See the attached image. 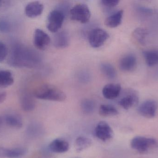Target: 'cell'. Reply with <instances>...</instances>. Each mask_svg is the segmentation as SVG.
<instances>
[{
    "mask_svg": "<svg viewBox=\"0 0 158 158\" xmlns=\"http://www.w3.org/2000/svg\"><path fill=\"white\" fill-rule=\"evenodd\" d=\"M41 61V56L37 51L19 43L12 46L8 59L10 66L19 68H33Z\"/></svg>",
    "mask_w": 158,
    "mask_h": 158,
    "instance_id": "6da1fadb",
    "label": "cell"
},
{
    "mask_svg": "<svg viewBox=\"0 0 158 158\" xmlns=\"http://www.w3.org/2000/svg\"><path fill=\"white\" fill-rule=\"evenodd\" d=\"M34 96L38 99L63 102L66 99L65 94L59 88L50 84H41L35 89Z\"/></svg>",
    "mask_w": 158,
    "mask_h": 158,
    "instance_id": "7a4b0ae2",
    "label": "cell"
},
{
    "mask_svg": "<svg viewBox=\"0 0 158 158\" xmlns=\"http://www.w3.org/2000/svg\"><path fill=\"white\" fill-rule=\"evenodd\" d=\"M131 147L140 154H145L149 149L155 148L158 146V142L154 138L136 136L131 142Z\"/></svg>",
    "mask_w": 158,
    "mask_h": 158,
    "instance_id": "3957f363",
    "label": "cell"
},
{
    "mask_svg": "<svg viewBox=\"0 0 158 158\" xmlns=\"http://www.w3.org/2000/svg\"><path fill=\"white\" fill-rule=\"evenodd\" d=\"M65 15L63 11L57 8L52 11L47 19L48 30L52 32H57L62 27Z\"/></svg>",
    "mask_w": 158,
    "mask_h": 158,
    "instance_id": "277c9868",
    "label": "cell"
},
{
    "mask_svg": "<svg viewBox=\"0 0 158 158\" xmlns=\"http://www.w3.org/2000/svg\"><path fill=\"white\" fill-rule=\"evenodd\" d=\"M70 18L72 20L85 23L89 21L91 13L89 7L85 4H78L70 10Z\"/></svg>",
    "mask_w": 158,
    "mask_h": 158,
    "instance_id": "5b68a950",
    "label": "cell"
},
{
    "mask_svg": "<svg viewBox=\"0 0 158 158\" xmlns=\"http://www.w3.org/2000/svg\"><path fill=\"white\" fill-rule=\"evenodd\" d=\"M109 37L108 33L104 29L96 28L91 31L88 36L89 43L94 48L102 46Z\"/></svg>",
    "mask_w": 158,
    "mask_h": 158,
    "instance_id": "8992f818",
    "label": "cell"
},
{
    "mask_svg": "<svg viewBox=\"0 0 158 158\" xmlns=\"http://www.w3.org/2000/svg\"><path fill=\"white\" fill-rule=\"evenodd\" d=\"M158 108V103L156 100L149 99L142 103L138 107L137 110L142 117L153 118L156 115Z\"/></svg>",
    "mask_w": 158,
    "mask_h": 158,
    "instance_id": "52a82bcc",
    "label": "cell"
},
{
    "mask_svg": "<svg viewBox=\"0 0 158 158\" xmlns=\"http://www.w3.org/2000/svg\"><path fill=\"white\" fill-rule=\"evenodd\" d=\"M95 136L99 140L106 142L113 137V130L106 122L101 121L98 122L95 129Z\"/></svg>",
    "mask_w": 158,
    "mask_h": 158,
    "instance_id": "ba28073f",
    "label": "cell"
},
{
    "mask_svg": "<svg viewBox=\"0 0 158 158\" xmlns=\"http://www.w3.org/2000/svg\"><path fill=\"white\" fill-rule=\"evenodd\" d=\"M139 102V96L135 91L129 90L119 101V105L126 110L136 105Z\"/></svg>",
    "mask_w": 158,
    "mask_h": 158,
    "instance_id": "9c48e42d",
    "label": "cell"
},
{
    "mask_svg": "<svg viewBox=\"0 0 158 158\" xmlns=\"http://www.w3.org/2000/svg\"><path fill=\"white\" fill-rule=\"evenodd\" d=\"M51 42L49 35L40 29L35 30L33 37V43L35 47L40 50H44Z\"/></svg>",
    "mask_w": 158,
    "mask_h": 158,
    "instance_id": "30bf717a",
    "label": "cell"
},
{
    "mask_svg": "<svg viewBox=\"0 0 158 158\" xmlns=\"http://www.w3.org/2000/svg\"><path fill=\"white\" fill-rule=\"evenodd\" d=\"M25 147H18L8 148L0 147V158H19L24 156L27 153Z\"/></svg>",
    "mask_w": 158,
    "mask_h": 158,
    "instance_id": "8fae6325",
    "label": "cell"
},
{
    "mask_svg": "<svg viewBox=\"0 0 158 158\" xmlns=\"http://www.w3.org/2000/svg\"><path fill=\"white\" fill-rule=\"evenodd\" d=\"M137 59L132 54H128L123 57L119 61V66L121 70L124 72H130L135 68Z\"/></svg>",
    "mask_w": 158,
    "mask_h": 158,
    "instance_id": "7c38bea8",
    "label": "cell"
},
{
    "mask_svg": "<svg viewBox=\"0 0 158 158\" xmlns=\"http://www.w3.org/2000/svg\"><path fill=\"white\" fill-rule=\"evenodd\" d=\"M19 103L21 109L26 112L34 110L36 106L35 100L29 93H22L19 96Z\"/></svg>",
    "mask_w": 158,
    "mask_h": 158,
    "instance_id": "4fadbf2b",
    "label": "cell"
},
{
    "mask_svg": "<svg viewBox=\"0 0 158 158\" xmlns=\"http://www.w3.org/2000/svg\"><path fill=\"white\" fill-rule=\"evenodd\" d=\"M121 86L118 83H109L103 88L102 93L106 99H114L119 95Z\"/></svg>",
    "mask_w": 158,
    "mask_h": 158,
    "instance_id": "5bb4252c",
    "label": "cell"
},
{
    "mask_svg": "<svg viewBox=\"0 0 158 158\" xmlns=\"http://www.w3.org/2000/svg\"><path fill=\"white\" fill-rule=\"evenodd\" d=\"M44 10V6L39 2L29 3L25 8L26 15L29 18H36L40 15Z\"/></svg>",
    "mask_w": 158,
    "mask_h": 158,
    "instance_id": "9a60e30c",
    "label": "cell"
},
{
    "mask_svg": "<svg viewBox=\"0 0 158 158\" xmlns=\"http://www.w3.org/2000/svg\"><path fill=\"white\" fill-rule=\"evenodd\" d=\"M54 45L56 48H64L69 45L70 36L67 32L62 31L55 35L54 37Z\"/></svg>",
    "mask_w": 158,
    "mask_h": 158,
    "instance_id": "2e32d148",
    "label": "cell"
},
{
    "mask_svg": "<svg viewBox=\"0 0 158 158\" xmlns=\"http://www.w3.org/2000/svg\"><path fill=\"white\" fill-rule=\"evenodd\" d=\"M49 148L53 153H65L69 150V145L65 140L56 139L53 140L49 145Z\"/></svg>",
    "mask_w": 158,
    "mask_h": 158,
    "instance_id": "e0dca14e",
    "label": "cell"
},
{
    "mask_svg": "<svg viewBox=\"0 0 158 158\" xmlns=\"http://www.w3.org/2000/svg\"><path fill=\"white\" fill-rule=\"evenodd\" d=\"M123 14V10H120L110 15L106 19L105 25L109 28H117L121 24Z\"/></svg>",
    "mask_w": 158,
    "mask_h": 158,
    "instance_id": "ac0fdd59",
    "label": "cell"
},
{
    "mask_svg": "<svg viewBox=\"0 0 158 158\" xmlns=\"http://www.w3.org/2000/svg\"><path fill=\"white\" fill-rule=\"evenodd\" d=\"M143 55L148 66L152 67L158 65V50H146Z\"/></svg>",
    "mask_w": 158,
    "mask_h": 158,
    "instance_id": "d6986e66",
    "label": "cell"
},
{
    "mask_svg": "<svg viewBox=\"0 0 158 158\" xmlns=\"http://www.w3.org/2000/svg\"><path fill=\"white\" fill-rule=\"evenodd\" d=\"M14 83V79L11 71L0 70V87L6 88L11 86Z\"/></svg>",
    "mask_w": 158,
    "mask_h": 158,
    "instance_id": "ffe728a7",
    "label": "cell"
},
{
    "mask_svg": "<svg viewBox=\"0 0 158 158\" xmlns=\"http://www.w3.org/2000/svg\"><path fill=\"white\" fill-rule=\"evenodd\" d=\"M6 123L12 128L20 129L23 126L22 119L15 114H7L5 117Z\"/></svg>",
    "mask_w": 158,
    "mask_h": 158,
    "instance_id": "44dd1931",
    "label": "cell"
},
{
    "mask_svg": "<svg viewBox=\"0 0 158 158\" xmlns=\"http://www.w3.org/2000/svg\"><path fill=\"white\" fill-rule=\"evenodd\" d=\"M92 141L87 137L80 136L76 139L75 147L77 153H81L91 146Z\"/></svg>",
    "mask_w": 158,
    "mask_h": 158,
    "instance_id": "7402d4cb",
    "label": "cell"
},
{
    "mask_svg": "<svg viewBox=\"0 0 158 158\" xmlns=\"http://www.w3.org/2000/svg\"><path fill=\"white\" fill-rule=\"evenodd\" d=\"M148 35V31L144 28H137L134 31L133 35L135 40L141 44L144 45Z\"/></svg>",
    "mask_w": 158,
    "mask_h": 158,
    "instance_id": "603a6c76",
    "label": "cell"
},
{
    "mask_svg": "<svg viewBox=\"0 0 158 158\" xmlns=\"http://www.w3.org/2000/svg\"><path fill=\"white\" fill-rule=\"evenodd\" d=\"M99 114L103 117H112L118 115L119 112L115 107L111 105H103L99 107Z\"/></svg>",
    "mask_w": 158,
    "mask_h": 158,
    "instance_id": "cb8c5ba5",
    "label": "cell"
},
{
    "mask_svg": "<svg viewBox=\"0 0 158 158\" xmlns=\"http://www.w3.org/2000/svg\"><path fill=\"white\" fill-rule=\"evenodd\" d=\"M101 71L106 78L113 79L116 78L117 73L114 67L108 63H102L100 66Z\"/></svg>",
    "mask_w": 158,
    "mask_h": 158,
    "instance_id": "d4e9b609",
    "label": "cell"
},
{
    "mask_svg": "<svg viewBox=\"0 0 158 158\" xmlns=\"http://www.w3.org/2000/svg\"><path fill=\"white\" fill-rule=\"evenodd\" d=\"M81 108L83 112L85 114H90L92 113L94 109V103L91 99H84L81 103Z\"/></svg>",
    "mask_w": 158,
    "mask_h": 158,
    "instance_id": "484cf974",
    "label": "cell"
},
{
    "mask_svg": "<svg viewBox=\"0 0 158 158\" xmlns=\"http://www.w3.org/2000/svg\"><path fill=\"white\" fill-rule=\"evenodd\" d=\"M11 23L6 19L0 18V32L7 33L11 31Z\"/></svg>",
    "mask_w": 158,
    "mask_h": 158,
    "instance_id": "4316f807",
    "label": "cell"
},
{
    "mask_svg": "<svg viewBox=\"0 0 158 158\" xmlns=\"http://www.w3.org/2000/svg\"><path fill=\"white\" fill-rule=\"evenodd\" d=\"M8 54V50L6 45L0 41V63L6 58Z\"/></svg>",
    "mask_w": 158,
    "mask_h": 158,
    "instance_id": "83f0119b",
    "label": "cell"
},
{
    "mask_svg": "<svg viewBox=\"0 0 158 158\" xmlns=\"http://www.w3.org/2000/svg\"><path fill=\"white\" fill-rule=\"evenodd\" d=\"M119 1L118 0H103L101 3L104 6L108 7H113L118 4Z\"/></svg>",
    "mask_w": 158,
    "mask_h": 158,
    "instance_id": "f1b7e54d",
    "label": "cell"
},
{
    "mask_svg": "<svg viewBox=\"0 0 158 158\" xmlns=\"http://www.w3.org/2000/svg\"><path fill=\"white\" fill-rule=\"evenodd\" d=\"M136 8L138 11L144 15H152L154 12L152 8L147 7V6H138Z\"/></svg>",
    "mask_w": 158,
    "mask_h": 158,
    "instance_id": "f546056e",
    "label": "cell"
},
{
    "mask_svg": "<svg viewBox=\"0 0 158 158\" xmlns=\"http://www.w3.org/2000/svg\"><path fill=\"white\" fill-rule=\"evenodd\" d=\"M11 1H0V11L5 10L11 6Z\"/></svg>",
    "mask_w": 158,
    "mask_h": 158,
    "instance_id": "4dcf8cb0",
    "label": "cell"
},
{
    "mask_svg": "<svg viewBox=\"0 0 158 158\" xmlns=\"http://www.w3.org/2000/svg\"><path fill=\"white\" fill-rule=\"evenodd\" d=\"M69 8V4L64 3L61 4L59 5L58 7H57V9L63 11L65 15H66L67 12L68 11Z\"/></svg>",
    "mask_w": 158,
    "mask_h": 158,
    "instance_id": "1f68e13d",
    "label": "cell"
},
{
    "mask_svg": "<svg viewBox=\"0 0 158 158\" xmlns=\"http://www.w3.org/2000/svg\"><path fill=\"white\" fill-rule=\"evenodd\" d=\"M6 97V93L4 90L0 89V104L5 100Z\"/></svg>",
    "mask_w": 158,
    "mask_h": 158,
    "instance_id": "d6a6232c",
    "label": "cell"
},
{
    "mask_svg": "<svg viewBox=\"0 0 158 158\" xmlns=\"http://www.w3.org/2000/svg\"><path fill=\"white\" fill-rule=\"evenodd\" d=\"M89 79V75L86 72H81L80 74V79L82 81L86 82Z\"/></svg>",
    "mask_w": 158,
    "mask_h": 158,
    "instance_id": "836d02e7",
    "label": "cell"
},
{
    "mask_svg": "<svg viewBox=\"0 0 158 158\" xmlns=\"http://www.w3.org/2000/svg\"><path fill=\"white\" fill-rule=\"evenodd\" d=\"M3 123V119L0 117V128H1V126H2V124Z\"/></svg>",
    "mask_w": 158,
    "mask_h": 158,
    "instance_id": "e575fe53",
    "label": "cell"
},
{
    "mask_svg": "<svg viewBox=\"0 0 158 158\" xmlns=\"http://www.w3.org/2000/svg\"></svg>",
    "mask_w": 158,
    "mask_h": 158,
    "instance_id": "d590c367",
    "label": "cell"
}]
</instances>
